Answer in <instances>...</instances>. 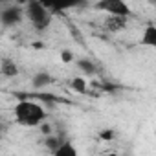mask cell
<instances>
[{
    "label": "cell",
    "mask_w": 156,
    "mask_h": 156,
    "mask_svg": "<svg viewBox=\"0 0 156 156\" xmlns=\"http://www.w3.org/2000/svg\"><path fill=\"white\" fill-rule=\"evenodd\" d=\"M13 118L19 125L31 129V127H41L46 121L48 112L41 103L33 99H20L13 107Z\"/></svg>",
    "instance_id": "obj_1"
},
{
    "label": "cell",
    "mask_w": 156,
    "mask_h": 156,
    "mask_svg": "<svg viewBox=\"0 0 156 156\" xmlns=\"http://www.w3.org/2000/svg\"><path fill=\"white\" fill-rule=\"evenodd\" d=\"M24 11H26V20L30 22V26L35 31L42 33V31L50 30L51 20H53V11L48 9L42 2H39V0H28L24 6Z\"/></svg>",
    "instance_id": "obj_2"
},
{
    "label": "cell",
    "mask_w": 156,
    "mask_h": 156,
    "mask_svg": "<svg viewBox=\"0 0 156 156\" xmlns=\"http://www.w3.org/2000/svg\"><path fill=\"white\" fill-rule=\"evenodd\" d=\"M24 19H26V11L19 4H13V2L11 4H4L2 9H0V22H2V26L6 30L19 26Z\"/></svg>",
    "instance_id": "obj_3"
},
{
    "label": "cell",
    "mask_w": 156,
    "mask_h": 156,
    "mask_svg": "<svg viewBox=\"0 0 156 156\" xmlns=\"http://www.w3.org/2000/svg\"><path fill=\"white\" fill-rule=\"evenodd\" d=\"M96 9L103 11L107 15H116V17H130V8L127 4V0H98Z\"/></svg>",
    "instance_id": "obj_4"
},
{
    "label": "cell",
    "mask_w": 156,
    "mask_h": 156,
    "mask_svg": "<svg viewBox=\"0 0 156 156\" xmlns=\"http://www.w3.org/2000/svg\"><path fill=\"white\" fill-rule=\"evenodd\" d=\"M39 2H42L53 13H62V11H70V9L85 6L87 0H39Z\"/></svg>",
    "instance_id": "obj_5"
},
{
    "label": "cell",
    "mask_w": 156,
    "mask_h": 156,
    "mask_svg": "<svg viewBox=\"0 0 156 156\" xmlns=\"http://www.w3.org/2000/svg\"><path fill=\"white\" fill-rule=\"evenodd\" d=\"M0 73H2L4 79H13V77H17L20 73V66L15 59L11 57H2L0 59Z\"/></svg>",
    "instance_id": "obj_6"
},
{
    "label": "cell",
    "mask_w": 156,
    "mask_h": 156,
    "mask_svg": "<svg viewBox=\"0 0 156 156\" xmlns=\"http://www.w3.org/2000/svg\"><path fill=\"white\" fill-rule=\"evenodd\" d=\"M140 44L156 50V24H147L143 28L141 37H140Z\"/></svg>",
    "instance_id": "obj_7"
},
{
    "label": "cell",
    "mask_w": 156,
    "mask_h": 156,
    "mask_svg": "<svg viewBox=\"0 0 156 156\" xmlns=\"http://www.w3.org/2000/svg\"><path fill=\"white\" fill-rule=\"evenodd\" d=\"M53 83V77L48 73V72H37L33 77H31V87L35 88V90H44L46 87H50Z\"/></svg>",
    "instance_id": "obj_8"
},
{
    "label": "cell",
    "mask_w": 156,
    "mask_h": 156,
    "mask_svg": "<svg viewBox=\"0 0 156 156\" xmlns=\"http://www.w3.org/2000/svg\"><path fill=\"white\" fill-rule=\"evenodd\" d=\"M105 28L112 33L123 31L127 28V17H116V15H108L105 20Z\"/></svg>",
    "instance_id": "obj_9"
},
{
    "label": "cell",
    "mask_w": 156,
    "mask_h": 156,
    "mask_svg": "<svg viewBox=\"0 0 156 156\" xmlns=\"http://www.w3.org/2000/svg\"><path fill=\"white\" fill-rule=\"evenodd\" d=\"M70 88L73 92H77V94H87L88 92V81L85 79V77L77 75V77H73V79L70 81Z\"/></svg>",
    "instance_id": "obj_10"
},
{
    "label": "cell",
    "mask_w": 156,
    "mask_h": 156,
    "mask_svg": "<svg viewBox=\"0 0 156 156\" xmlns=\"http://www.w3.org/2000/svg\"><path fill=\"white\" fill-rule=\"evenodd\" d=\"M53 154H55V156H75V154H77V149L73 147L72 141H66V140H64V141L53 151Z\"/></svg>",
    "instance_id": "obj_11"
},
{
    "label": "cell",
    "mask_w": 156,
    "mask_h": 156,
    "mask_svg": "<svg viewBox=\"0 0 156 156\" xmlns=\"http://www.w3.org/2000/svg\"><path fill=\"white\" fill-rule=\"evenodd\" d=\"M75 66L79 68L83 73H88V75H94L96 73V64L88 59H79V61H75Z\"/></svg>",
    "instance_id": "obj_12"
},
{
    "label": "cell",
    "mask_w": 156,
    "mask_h": 156,
    "mask_svg": "<svg viewBox=\"0 0 156 156\" xmlns=\"http://www.w3.org/2000/svg\"><path fill=\"white\" fill-rule=\"evenodd\" d=\"M62 141H64V140H62L61 136H53V134H46V138H44V145H46V149H48L50 152H53Z\"/></svg>",
    "instance_id": "obj_13"
},
{
    "label": "cell",
    "mask_w": 156,
    "mask_h": 156,
    "mask_svg": "<svg viewBox=\"0 0 156 156\" xmlns=\"http://www.w3.org/2000/svg\"><path fill=\"white\" fill-rule=\"evenodd\" d=\"M61 59H62V62H73V53L70 50H62L61 51Z\"/></svg>",
    "instance_id": "obj_14"
},
{
    "label": "cell",
    "mask_w": 156,
    "mask_h": 156,
    "mask_svg": "<svg viewBox=\"0 0 156 156\" xmlns=\"http://www.w3.org/2000/svg\"><path fill=\"white\" fill-rule=\"evenodd\" d=\"M0 2H2V6H4V4H11L13 0H0Z\"/></svg>",
    "instance_id": "obj_15"
},
{
    "label": "cell",
    "mask_w": 156,
    "mask_h": 156,
    "mask_svg": "<svg viewBox=\"0 0 156 156\" xmlns=\"http://www.w3.org/2000/svg\"><path fill=\"white\" fill-rule=\"evenodd\" d=\"M147 2H149L151 6H154V8H156V0H147Z\"/></svg>",
    "instance_id": "obj_16"
}]
</instances>
